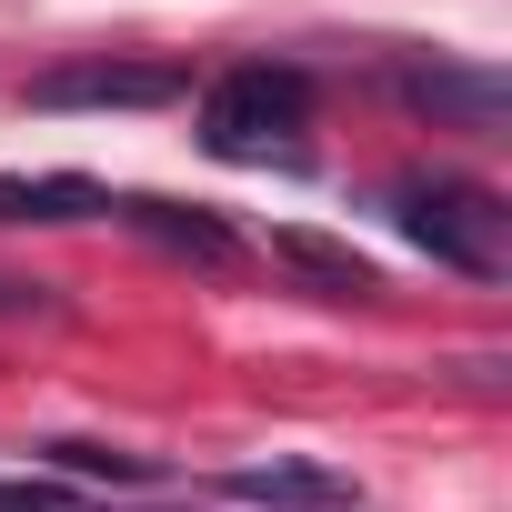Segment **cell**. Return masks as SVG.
<instances>
[{
	"label": "cell",
	"mask_w": 512,
	"mask_h": 512,
	"mask_svg": "<svg viewBox=\"0 0 512 512\" xmlns=\"http://www.w3.org/2000/svg\"><path fill=\"white\" fill-rule=\"evenodd\" d=\"M302 121H312V81L292 61H241V71H221L201 91V151H221V161H282V171H302V141H292Z\"/></svg>",
	"instance_id": "cell-1"
},
{
	"label": "cell",
	"mask_w": 512,
	"mask_h": 512,
	"mask_svg": "<svg viewBox=\"0 0 512 512\" xmlns=\"http://www.w3.org/2000/svg\"><path fill=\"white\" fill-rule=\"evenodd\" d=\"M392 211H402V231L432 251V262H452L472 282H502L512 272V211L492 191H472V181H402Z\"/></svg>",
	"instance_id": "cell-2"
},
{
	"label": "cell",
	"mask_w": 512,
	"mask_h": 512,
	"mask_svg": "<svg viewBox=\"0 0 512 512\" xmlns=\"http://www.w3.org/2000/svg\"><path fill=\"white\" fill-rule=\"evenodd\" d=\"M161 101H181V71L151 61H71L31 81V111H161Z\"/></svg>",
	"instance_id": "cell-3"
},
{
	"label": "cell",
	"mask_w": 512,
	"mask_h": 512,
	"mask_svg": "<svg viewBox=\"0 0 512 512\" xmlns=\"http://www.w3.org/2000/svg\"><path fill=\"white\" fill-rule=\"evenodd\" d=\"M402 101L432 111V121H452V131H482V141L512 121V81L502 71H462V61H412L402 71Z\"/></svg>",
	"instance_id": "cell-4"
},
{
	"label": "cell",
	"mask_w": 512,
	"mask_h": 512,
	"mask_svg": "<svg viewBox=\"0 0 512 512\" xmlns=\"http://www.w3.org/2000/svg\"><path fill=\"white\" fill-rule=\"evenodd\" d=\"M221 492L251 512H362L352 472H332V462H241Z\"/></svg>",
	"instance_id": "cell-5"
},
{
	"label": "cell",
	"mask_w": 512,
	"mask_h": 512,
	"mask_svg": "<svg viewBox=\"0 0 512 512\" xmlns=\"http://www.w3.org/2000/svg\"><path fill=\"white\" fill-rule=\"evenodd\" d=\"M141 241H161L171 262H201V272H221V262H241V241H231V221L221 211H181V201H111Z\"/></svg>",
	"instance_id": "cell-6"
},
{
	"label": "cell",
	"mask_w": 512,
	"mask_h": 512,
	"mask_svg": "<svg viewBox=\"0 0 512 512\" xmlns=\"http://www.w3.org/2000/svg\"><path fill=\"white\" fill-rule=\"evenodd\" d=\"M91 211H111V191L81 181V171H21V181H0V221H91Z\"/></svg>",
	"instance_id": "cell-7"
},
{
	"label": "cell",
	"mask_w": 512,
	"mask_h": 512,
	"mask_svg": "<svg viewBox=\"0 0 512 512\" xmlns=\"http://www.w3.org/2000/svg\"><path fill=\"white\" fill-rule=\"evenodd\" d=\"M272 251H282V262H292L302 282H322V302H372V292H382V282H372V262H362V251H342V241H312V231H282Z\"/></svg>",
	"instance_id": "cell-8"
},
{
	"label": "cell",
	"mask_w": 512,
	"mask_h": 512,
	"mask_svg": "<svg viewBox=\"0 0 512 512\" xmlns=\"http://www.w3.org/2000/svg\"><path fill=\"white\" fill-rule=\"evenodd\" d=\"M51 462L81 472V482H151V462L141 452H111V442H51Z\"/></svg>",
	"instance_id": "cell-9"
},
{
	"label": "cell",
	"mask_w": 512,
	"mask_h": 512,
	"mask_svg": "<svg viewBox=\"0 0 512 512\" xmlns=\"http://www.w3.org/2000/svg\"><path fill=\"white\" fill-rule=\"evenodd\" d=\"M0 512H81V502L51 492V482H0Z\"/></svg>",
	"instance_id": "cell-10"
},
{
	"label": "cell",
	"mask_w": 512,
	"mask_h": 512,
	"mask_svg": "<svg viewBox=\"0 0 512 512\" xmlns=\"http://www.w3.org/2000/svg\"><path fill=\"white\" fill-rule=\"evenodd\" d=\"M21 312H51V292H41V282H11V272H0V322H21Z\"/></svg>",
	"instance_id": "cell-11"
}]
</instances>
